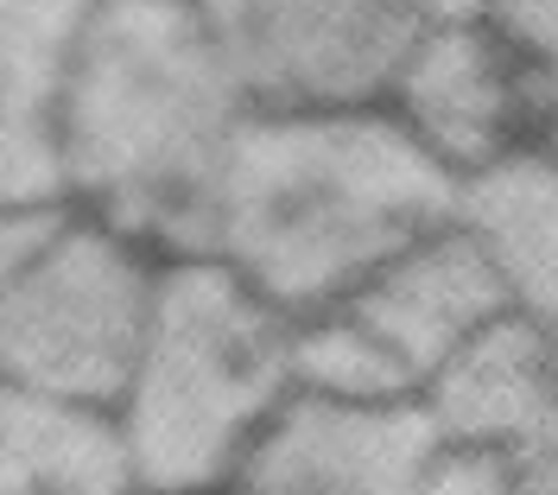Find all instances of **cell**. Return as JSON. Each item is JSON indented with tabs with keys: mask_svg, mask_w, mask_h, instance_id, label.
I'll return each instance as SVG.
<instances>
[{
	"mask_svg": "<svg viewBox=\"0 0 558 495\" xmlns=\"http://www.w3.org/2000/svg\"><path fill=\"white\" fill-rule=\"evenodd\" d=\"M457 197L387 108H254L216 178L204 254L299 324L457 222Z\"/></svg>",
	"mask_w": 558,
	"mask_h": 495,
	"instance_id": "cell-1",
	"label": "cell"
},
{
	"mask_svg": "<svg viewBox=\"0 0 558 495\" xmlns=\"http://www.w3.org/2000/svg\"><path fill=\"white\" fill-rule=\"evenodd\" d=\"M254 114L204 0H102L51 128L64 191L153 254H204L222 159Z\"/></svg>",
	"mask_w": 558,
	"mask_h": 495,
	"instance_id": "cell-2",
	"label": "cell"
},
{
	"mask_svg": "<svg viewBox=\"0 0 558 495\" xmlns=\"http://www.w3.org/2000/svg\"><path fill=\"white\" fill-rule=\"evenodd\" d=\"M292 400V318L209 254L159 274L153 324L114 425L146 495H222Z\"/></svg>",
	"mask_w": 558,
	"mask_h": 495,
	"instance_id": "cell-3",
	"label": "cell"
},
{
	"mask_svg": "<svg viewBox=\"0 0 558 495\" xmlns=\"http://www.w3.org/2000/svg\"><path fill=\"white\" fill-rule=\"evenodd\" d=\"M166 254L70 210L33 267L0 292V394L102 407L128 388Z\"/></svg>",
	"mask_w": 558,
	"mask_h": 495,
	"instance_id": "cell-4",
	"label": "cell"
},
{
	"mask_svg": "<svg viewBox=\"0 0 558 495\" xmlns=\"http://www.w3.org/2000/svg\"><path fill=\"white\" fill-rule=\"evenodd\" d=\"M254 108H381L432 0H204Z\"/></svg>",
	"mask_w": 558,
	"mask_h": 495,
	"instance_id": "cell-5",
	"label": "cell"
},
{
	"mask_svg": "<svg viewBox=\"0 0 558 495\" xmlns=\"http://www.w3.org/2000/svg\"><path fill=\"white\" fill-rule=\"evenodd\" d=\"M445 451L418 400H324L299 394L254 438L222 495H425Z\"/></svg>",
	"mask_w": 558,
	"mask_h": 495,
	"instance_id": "cell-6",
	"label": "cell"
},
{
	"mask_svg": "<svg viewBox=\"0 0 558 495\" xmlns=\"http://www.w3.org/2000/svg\"><path fill=\"white\" fill-rule=\"evenodd\" d=\"M381 108L457 184L539 146L521 58L508 51V38L495 33L488 13L483 20H438L393 71Z\"/></svg>",
	"mask_w": 558,
	"mask_h": 495,
	"instance_id": "cell-7",
	"label": "cell"
},
{
	"mask_svg": "<svg viewBox=\"0 0 558 495\" xmlns=\"http://www.w3.org/2000/svg\"><path fill=\"white\" fill-rule=\"evenodd\" d=\"M343 312L413 375V388H425L476 330L508 312V292L483 242L463 222H445L425 242L400 247L381 274H368Z\"/></svg>",
	"mask_w": 558,
	"mask_h": 495,
	"instance_id": "cell-8",
	"label": "cell"
},
{
	"mask_svg": "<svg viewBox=\"0 0 558 495\" xmlns=\"http://www.w3.org/2000/svg\"><path fill=\"white\" fill-rule=\"evenodd\" d=\"M418 407L445 445L526 458L558 438V343L533 318L501 312L418 388Z\"/></svg>",
	"mask_w": 558,
	"mask_h": 495,
	"instance_id": "cell-9",
	"label": "cell"
},
{
	"mask_svg": "<svg viewBox=\"0 0 558 495\" xmlns=\"http://www.w3.org/2000/svg\"><path fill=\"white\" fill-rule=\"evenodd\" d=\"M457 222L495 261L508 312L533 318L558 343V153L526 146L514 159L463 178Z\"/></svg>",
	"mask_w": 558,
	"mask_h": 495,
	"instance_id": "cell-10",
	"label": "cell"
},
{
	"mask_svg": "<svg viewBox=\"0 0 558 495\" xmlns=\"http://www.w3.org/2000/svg\"><path fill=\"white\" fill-rule=\"evenodd\" d=\"M0 495H146L114 413L0 394Z\"/></svg>",
	"mask_w": 558,
	"mask_h": 495,
	"instance_id": "cell-11",
	"label": "cell"
},
{
	"mask_svg": "<svg viewBox=\"0 0 558 495\" xmlns=\"http://www.w3.org/2000/svg\"><path fill=\"white\" fill-rule=\"evenodd\" d=\"M102 0H0V114L51 121Z\"/></svg>",
	"mask_w": 558,
	"mask_h": 495,
	"instance_id": "cell-12",
	"label": "cell"
},
{
	"mask_svg": "<svg viewBox=\"0 0 558 495\" xmlns=\"http://www.w3.org/2000/svg\"><path fill=\"white\" fill-rule=\"evenodd\" d=\"M292 388L324 394V400H362V407L418 400L413 375H407L362 324L349 318L343 305L292 324Z\"/></svg>",
	"mask_w": 558,
	"mask_h": 495,
	"instance_id": "cell-13",
	"label": "cell"
},
{
	"mask_svg": "<svg viewBox=\"0 0 558 495\" xmlns=\"http://www.w3.org/2000/svg\"><path fill=\"white\" fill-rule=\"evenodd\" d=\"M488 20L508 38V51L521 58V76L533 89L539 146L558 153V0H495Z\"/></svg>",
	"mask_w": 558,
	"mask_h": 495,
	"instance_id": "cell-14",
	"label": "cell"
},
{
	"mask_svg": "<svg viewBox=\"0 0 558 495\" xmlns=\"http://www.w3.org/2000/svg\"><path fill=\"white\" fill-rule=\"evenodd\" d=\"M514 490V458H495V451H470V445H445L425 495H508Z\"/></svg>",
	"mask_w": 558,
	"mask_h": 495,
	"instance_id": "cell-15",
	"label": "cell"
},
{
	"mask_svg": "<svg viewBox=\"0 0 558 495\" xmlns=\"http://www.w3.org/2000/svg\"><path fill=\"white\" fill-rule=\"evenodd\" d=\"M76 210V204H26V210H0V292L33 267L45 242L58 236V222Z\"/></svg>",
	"mask_w": 558,
	"mask_h": 495,
	"instance_id": "cell-16",
	"label": "cell"
},
{
	"mask_svg": "<svg viewBox=\"0 0 558 495\" xmlns=\"http://www.w3.org/2000/svg\"><path fill=\"white\" fill-rule=\"evenodd\" d=\"M508 495H558V438L539 445V451H526V458H514V490Z\"/></svg>",
	"mask_w": 558,
	"mask_h": 495,
	"instance_id": "cell-17",
	"label": "cell"
}]
</instances>
